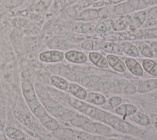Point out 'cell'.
I'll return each mask as SVG.
<instances>
[{"label": "cell", "instance_id": "6da1fadb", "mask_svg": "<svg viewBox=\"0 0 157 140\" xmlns=\"http://www.w3.org/2000/svg\"><path fill=\"white\" fill-rule=\"evenodd\" d=\"M69 103L70 105L75 109L86 115L90 116L94 119L100 120L101 122L111 126L117 131L126 133L130 128L131 124L129 123L123 121L120 118L107 112L104 111L71 97L69 98Z\"/></svg>", "mask_w": 157, "mask_h": 140}, {"label": "cell", "instance_id": "7a4b0ae2", "mask_svg": "<svg viewBox=\"0 0 157 140\" xmlns=\"http://www.w3.org/2000/svg\"><path fill=\"white\" fill-rule=\"evenodd\" d=\"M81 128L86 131L101 136H112L113 133L112 129L109 126L99 122H91L90 120L84 123Z\"/></svg>", "mask_w": 157, "mask_h": 140}, {"label": "cell", "instance_id": "3957f363", "mask_svg": "<svg viewBox=\"0 0 157 140\" xmlns=\"http://www.w3.org/2000/svg\"><path fill=\"white\" fill-rule=\"evenodd\" d=\"M39 57L40 60L45 63H56L62 61L64 55L59 50H52L41 52Z\"/></svg>", "mask_w": 157, "mask_h": 140}, {"label": "cell", "instance_id": "277c9868", "mask_svg": "<svg viewBox=\"0 0 157 140\" xmlns=\"http://www.w3.org/2000/svg\"><path fill=\"white\" fill-rule=\"evenodd\" d=\"M22 93L27 104L37 99L32 84L28 80H25L21 84Z\"/></svg>", "mask_w": 157, "mask_h": 140}, {"label": "cell", "instance_id": "5b68a950", "mask_svg": "<svg viewBox=\"0 0 157 140\" xmlns=\"http://www.w3.org/2000/svg\"><path fill=\"white\" fill-rule=\"evenodd\" d=\"M147 12L145 10H140L137 12L133 18H132L131 22L129 26V29L131 31H134L139 28L144 23L147 19Z\"/></svg>", "mask_w": 157, "mask_h": 140}, {"label": "cell", "instance_id": "8992f818", "mask_svg": "<svg viewBox=\"0 0 157 140\" xmlns=\"http://www.w3.org/2000/svg\"><path fill=\"white\" fill-rule=\"evenodd\" d=\"M124 64L129 71L134 76H142L144 74V70L140 64L132 57H127L125 59Z\"/></svg>", "mask_w": 157, "mask_h": 140}, {"label": "cell", "instance_id": "52a82bcc", "mask_svg": "<svg viewBox=\"0 0 157 140\" xmlns=\"http://www.w3.org/2000/svg\"><path fill=\"white\" fill-rule=\"evenodd\" d=\"M64 57L69 61L77 64H82L87 61V56L85 53L74 50L66 52Z\"/></svg>", "mask_w": 157, "mask_h": 140}, {"label": "cell", "instance_id": "ba28073f", "mask_svg": "<svg viewBox=\"0 0 157 140\" xmlns=\"http://www.w3.org/2000/svg\"><path fill=\"white\" fill-rule=\"evenodd\" d=\"M108 64L115 71L119 72H124L126 67L123 61H122L117 55L113 54H109L106 56Z\"/></svg>", "mask_w": 157, "mask_h": 140}, {"label": "cell", "instance_id": "9c48e42d", "mask_svg": "<svg viewBox=\"0 0 157 140\" xmlns=\"http://www.w3.org/2000/svg\"><path fill=\"white\" fill-rule=\"evenodd\" d=\"M157 89V79H149L142 81L138 85L137 91L140 93H145Z\"/></svg>", "mask_w": 157, "mask_h": 140}, {"label": "cell", "instance_id": "30bf717a", "mask_svg": "<svg viewBox=\"0 0 157 140\" xmlns=\"http://www.w3.org/2000/svg\"><path fill=\"white\" fill-rule=\"evenodd\" d=\"M137 111V108L131 104H121L115 108V112L123 117L132 115Z\"/></svg>", "mask_w": 157, "mask_h": 140}, {"label": "cell", "instance_id": "8fae6325", "mask_svg": "<svg viewBox=\"0 0 157 140\" xmlns=\"http://www.w3.org/2000/svg\"><path fill=\"white\" fill-rule=\"evenodd\" d=\"M53 135L61 140H71L74 136V131L69 128L59 127L53 131Z\"/></svg>", "mask_w": 157, "mask_h": 140}, {"label": "cell", "instance_id": "7c38bea8", "mask_svg": "<svg viewBox=\"0 0 157 140\" xmlns=\"http://www.w3.org/2000/svg\"><path fill=\"white\" fill-rule=\"evenodd\" d=\"M47 45L48 48L53 50H66L69 47L68 42L63 39L53 38L47 42Z\"/></svg>", "mask_w": 157, "mask_h": 140}, {"label": "cell", "instance_id": "4fadbf2b", "mask_svg": "<svg viewBox=\"0 0 157 140\" xmlns=\"http://www.w3.org/2000/svg\"><path fill=\"white\" fill-rule=\"evenodd\" d=\"M132 20V17L129 15H121L117 20H115V25L113 29L115 31H120L124 30L127 27H129Z\"/></svg>", "mask_w": 157, "mask_h": 140}, {"label": "cell", "instance_id": "5bb4252c", "mask_svg": "<svg viewBox=\"0 0 157 140\" xmlns=\"http://www.w3.org/2000/svg\"><path fill=\"white\" fill-rule=\"evenodd\" d=\"M69 90L70 92L77 98L80 100H85L87 97V92L84 88L75 83L69 84Z\"/></svg>", "mask_w": 157, "mask_h": 140}, {"label": "cell", "instance_id": "9a60e30c", "mask_svg": "<svg viewBox=\"0 0 157 140\" xmlns=\"http://www.w3.org/2000/svg\"><path fill=\"white\" fill-rule=\"evenodd\" d=\"M119 44L123 52L125 53L131 57H137L139 55L140 52L138 49L133 44L129 42L123 41L119 43Z\"/></svg>", "mask_w": 157, "mask_h": 140}, {"label": "cell", "instance_id": "2e32d148", "mask_svg": "<svg viewBox=\"0 0 157 140\" xmlns=\"http://www.w3.org/2000/svg\"><path fill=\"white\" fill-rule=\"evenodd\" d=\"M29 109L33 112V114L37 117L38 118L43 117L47 114V112L44 108V107L40 104L38 99L36 100L27 104Z\"/></svg>", "mask_w": 157, "mask_h": 140}, {"label": "cell", "instance_id": "e0dca14e", "mask_svg": "<svg viewBox=\"0 0 157 140\" xmlns=\"http://www.w3.org/2000/svg\"><path fill=\"white\" fill-rule=\"evenodd\" d=\"M39 119L45 128L52 131H55L59 127V124L56 122V120L52 118L51 116H50L48 114L43 117H39Z\"/></svg>", "mask_w": 157, "mask_h": 140}, {"label": "cell", "instance_id": "ac0fdd59", "mask_svg": "<svg viewBox=\"0 0 157 140\" xmlns=\"http://www.w3.org/2000/svg\"><path fill=\"white\" fill-rule=\"evenodd\" d=\"M78 20L84 21H93L99 18L98 9H88L82 11L78 15Z\"/></svg>", "mask_w": 157, "mask_h": 140}, {"label": "cell", "instance_id": "d6986e66", "mask_svg": "<svg viewBox=\"0 0 157 140\" xmlns=\"http://www.w3.org/2000/svg\"><path fill=\"white\" fill-rule=\"evenodd\" d=\"M86 100L93 104L98 106L103 105L107 101L105 97L103 95L95 92L88 93Z\"/></svg>", "mask_w": 157, "mask_h": 140}, {"label": "cell", "instance_id": "ffe728a7", "mask_svg": "<svg viewBox=\"0 0 157 140\" xmlns=\"http://www.w3.org/2000/svg\"><path fill=\"white\" fill-rule=\"evenodd\" d=\"M72 28L75 32L83 34L91 33L94 31V27L88 23H75L73 24Z\"/></svg>", "mask_w": 157, "mask_h": 140}, {"label": "cell", "instance_id": "44dd1931", "mask_svg": "<svg viewBox=\"0 0 157 140\" xmlns=\"http://www.w3.org/2000/svg\"><path fill=\"white\" fill-rule=\"evenodd\" d=\"M132 120L138 125L141 126H148L151 124L150 117L140 111H137L132 115Z\"/></svg>", "mask_w": 157, "mask_h": 140}, {"label": "cell", "instance_id": "7402d4cb", "mask_svg": "<svg viewBox=\"0 0 157 140\" xmlns=\"http://www.w3.org/2000/svg\"><path fill=\"white\" fill-rule=\"evenodd\" d=\"M50 80L52 84L58 89L62 90H66L69 88L68 82L62 77L53 75L50 77Z\"/></svg>", "mask_w": 157, "mask_h": 140}, {"label": "cell", "instance_id": "603a6c76", "mask_svg": "<svg viewBox=\"0 0 157 140\" xmlns=\"http://www.w3.org/2000/svg\"><path fill=\"white\" fill-rule=\"evenodd\" d=\"M144 69L150 74L157 76V63L150 58L144 59L142 63Z\"/></svg>", "mask_w": 157, "mask_h": 140}, {"label": "cell", "instance_id": "cb8c5ba5", "mask_svg": "<svg viewBox=\"0 0 157 140\" xmlns=\"http://www.w3.org/2000/svg\"><path fill=\"white\" fill-rule=\"evenodd\" d=\"M4 132L7 136L13 140H23L25 139V136L20 130L11 126H8L5 128Z\"/></svg>", "mask_w": 157, "mask_h": 140}, {"label": "cell", "instance_id": "d4e9b609", "mask_svg": "<svg viewBox=\"0 0 157 140\" xmlns=\"http://www.w3.org/2000/svg\"><path fill=\"white\" fill-rule=\"evenodd\" d=\"M135 45L143 56L147 58H152L155 56V53L152 49L147 44L142 42H136Z\"/></svg>", "mask_w": 157, "mask_h": 140}, {"label": "cell", "instance_id": "484cf974", "mask_svg": "<svg viewBox=\"0 0 157 140\" xmlns=\"http://www.w3.org/2000/svg\"><path fill=\"white\" fill-rule=\"evenodd\" d=\"M129 84L128 81L125 79H121L117 80L112 84L110 86V91L113 93H118L124 91L125 88Z\"/></svg>", "mask_w": 157, "mask_h": 140}, {"label": "cell", "instance_id": "4316f807", "mask_svg": "<svg viewBox=\"0 0 157 140\" xmlns=\"http://www.w3.org/2000/svg\"><path fill=\"white\" fill-rule=\"evenodd\" d=\"M98 14L99 18L102 19H107L115 15L113 10V6L100 8L99 9H98Z\"/></svg>", "mask_w": 157, "mask_h": 140}, {"label": "cell", "instance_id": "83f0119b", "mask_svg": "<svg viewBox=\"0 0 157 140\" xmlns=\"http://www.w3.org/2000/svg\"><path fill=\"white\" fill-rule=\"evenodd\" d=\"M157 18V5L155 7H152L148 10V13H147V19L145 20V26L153 25V23H155V21Z\"/></svg>", "mask_w": 157, "mask_h": 140}, {"label": "cell", "instance_id": "f1b7e54d", "mask_svg": "<svg viewBox=\"0 0 157 140\" xmlns=\"http://www.w3.org/2000/svg\"><path fill=\"white\" fill-rule=\"evenodd\" d=\"M123 99L120 96H114L110 97L109 100L105 103V104H107L106 106H102L103 108L105 109L107 108V106H109V109H113L118 106L122 103Z\"/></svg>", "mask_w": 157, "mask_h": 140}, {"label": "cell", "instance_id": "f546056e", "mask_svg": "<svg viewBox=\"0 0 157 140\" xmlns=\"http://www.w3.org/2000/svg\"><path fill=\"white\" fill-rule=\"evenodd\" d=\"M53 0H39L34 6V10L41 12L47 9L52 3Z\"/></svg>", "mask_w": 157, "mask_h": 140}, {"label": "cell", "instance_id": "4dcf8cb0", "mask_svg": "<svg viewBox=\"0 0 157 140\" xmlns=\"http://www.w3.org/2000/svg\"><path fill=\"white\" fill-rule=\"evenodd\" d=\"M22 0H2V4L8 10L19 7L23 4Z\"/></svg>", "mask_w": 157, "mask_h": 140}, {"label": "cell", "instance_id": "1f68e13d", "mask_svg": "<svg viewBox=\"0 0 157 140\" xmlns=\"http://www.w3.org/2000/svg\"><path fill=\"white\" fill-rule=\"evenodd\" d=\"M91 136L87 132L74 131V136L71 140H88Z\"/></svg>", "mask_w": 157, "mask_h": 140}, {"label": "cell", "instance_id": "d6a6232c", "mask_svg": "<svg viewBox=\"0 0 157 140\" xmlns=\"http://www.w3.org/2000/svg\"><path fill=\"white\" fill-rule=\"evenodd\" d=\"M94 31H96V33H98V34H103V33H105L107 31H108L103 21L99 23L94 27Z\"/></svg>", "mask_w": 157, "mask_h": 140}, {"label": "cell", "instance_id": "836d02e7", "mask_svg": "<svg viewBox=\"0 0 157 140\" xmlns=\"http://www.w3.org/2000/svg\"><path fill=\"white\" fill-rule=\"evenodd\" d=\"M113 42H104L102 44V49L107 52L109 53L110 54H112L113 52Z\"/></svg>", "mask_w": 157, "mask_h": 140}, {"label": "cell", "instance_id": "e575fe53", "mask_svg": "<svg viewBox=\"0 0 157 140\" xmlns=\"http://www.w3.org/2000/svg\"><path fill=\"white\" fill-rule=\"evenodd\" d=\"M96 66L101 68H106L108 67V62L107 61V59L104 56L101 55V56L99 58V59L98 60L97 63L95 64Z\"/></svg>", "mask_w": 157, "mask_h": 140}, {"label": "cell", "instance_id": "d590c367", "mask_svg": "<svg viewBox=\"0 0 157 140\" xmlns=\"http://www.w3.org/2000/svg\"><path fill=\"white\" fill-rule=\"evenodd\" d=\"M113 10L115 15H124V9H123V3H120L113 6Z\"/></svg>", "mask_w": 157, "mask_h": 140}, {"label": "cell", "instance_id": "8d00e7d4", "mask_svg": "<svg viewBox=\"0 0 157 140\" xmlns=\"http://www.w3.org/2000/svg\"><path fill=\"white\" fill-rule=\"evenodd\" d=\"M137 91V88L132 83H129L124 90V93L126 95H132Z\"/></svg>", "mask_w": 157, "mask_h": 140}, {"label": "cell", "instance_id": "74e56055", "mask_svg": "<svg viewBox=\"0 0 157 140\" xmlns=\"http://www.w3.org/2000/svg\"><path fill=\"white\" fill-rule=\"evenodd\" d=\"M101 55H102L98 52H92L89 53L88 56H89V58H90V60L91 61V62L92 63H93L94 64H96V63H97V61L99 59V58L101 56Z\"/></svg>", "mask_w": 157, "mask_h": 140}, {"label": "cell", "instance_id": "f35d334b", "mask_svg": "<svg viewBox=\"0 0 157 140\" xmlns=\"http://www.w3.org/2000/svg\"><path fill=\"white\" fill-rule=\"evenodd\" d=\"M81 47L86 50H93V40L88 39L83 41L81 44Z\"/></svg>", "mask_w": 157, "mask_h": 140}, {"label": "cell", "instance_id": "ab89813d", "mask_svg": "<svg viewBox=\"0 0 157 140\" xmlns=\"http://www.w3.org/2000/svg\"><path fill=\"white\" fill-rule=\"evenodd\" d=\"M103 22L104 23L107 31H109L112 29H113L114 25H115V20L113 19H105Z\"/></svg>", "mask_w": 157, "mask_h": 140}, {"label": "cell", "instance_id": "60d3db41", "mask_svg": "<svg viewBox=\"0 0 157 140\" xmlns=\"http://www.w3.org/2000/svg\"><path fill=\"white\" fill-rule=\"evenodd\" d=\"M102 42L99 40H93V50L97 51L102 49Z\"/></svg>", "mask_w": 157, "mask_h": 140}, {"label": "cell", "instance_id": "b9f144b4", "mask_svg": "<svg viewBox=\"0 0 157 140\" xmlns=\"http://www.w3.org/2000/svg\"><path fill=\"white\" fill-rule=\"evenodd\" d=\"M123 9H124V12L125 15L129 14L134 11V9L126 1L123 2Z\"/></svg>", "mask_w": 157, "mask_h": 140}, {"label": "cell", "instance_id": "7bdbcfd3", "mask_svg": "<svg viewBox=\"0 0 157 140\" xmlns=\"http://www.w3.org/2000/svg\"><path fill=\"white\" fill-rule=\"evenodd\" d=\"M123 51L120 47V45L118 43H114L113 44V49L112 54L113 55H122Z\"/></svg>", "mask_w": 157, "mask_h": 140}, {"label": "cell", "instance_id": "ee69618b", "mask_svg": "<svg viewBox=\"0 0 157 140\" xmlns=\"http://www.w3.org/2000/svg\"><path fill=\"white\" fill-rule=\"evenodd\" d=\"M150 119L151 123L153 125L155 128L157 130V114H151L150 115Z\"/></svg>", "mask_w": 157, "mask_h": 140}, {"label": "cell", "instance_id": "f6af8a7d", "mask_svg": "<svg viewBox=\"0 0 157 140\" xmlns=\"http://www.w3.org/2000/svg\"><path fill=\"white\" fill-rule=\"evenodd\" d=\"M148 7V4H146L145 2H144L142 0H139V2L137 4V9L136 10H142L145 9H146Z\"/></svg>", "mask_w": 157, "mask_h": 140}, {"label": "cell", "instance_id": "bcb514c9", "mask_svg": "<svg viewBox=\"0 0 157 140\" xmlns=\"http://www.w3.org/2000/svg\"><path fill=\"white\" fill-rule=\"evenodd\" d=\"M139 1V0H128L126 2L134 9V10H136Z\"/></svg>", "mask_w": 157, "mask_h": 140}, {"label": "cell", "instance_id": "7dc6e473", "mask_svg": "<svg viewBox=\"0 0 157 140\" xmlns=\"http://www.w3.org/2000/svg\"><path fill=\"white\" fill-rule=\"evenodd\" d=\"M149 45L152 49L153 52L157 55V41L149 42Z\"/></svg>", "mask_w": 157, "mask_h": 140}, {"label": "cell", "instance_id": "c3c4849f", "mask_svg": "<svg viewBox=\"0 0 157 140\" xmlns=\"http://www.w3.org/2000/svg\"><path fill=\"white\" fill-rule=\"evenodd\" d=\"M88 140H107V139L102 136H93V135H91V137Z\"/></svg>", "mask_w": 157, "mask_h": 140}, {"label": "cell", "instance_id": "681fc988", "mask_svg": "<svg viewBox=\"0 0 157 140\" xmlns=\"http://www.w3.org/2000/svg\"><path fill=\"white\" fill-rule=\"evenodd\" d=\"M0 140H7L4 130L0 128Z\"/></svg>", "mask_w": 157, "mask_h": 140}, {"label": "cell", "instance_id": "f907efd6", "mask_svg": "<svg viewBox=\"0 0 157 140\" xmlns=\"http://www.w3.org/2000/svg\"><path fill=\"white\" fill-rule=\"evenodd\" d=\"M7 12V9L1 4H0V16L6 14Z\"/></svg>", "mask_w": 157, "mask_h": 140}, {"label": "cell", "instance_id": "816d5d0a", "mask_svg": "<svg viewBox=\"0 0 157 140\" xmlns=\"http://www.w3.org/2000/svg\"><path fill=\"white\" fill-rule=\"evenodd\" d=\"M148 5H150V6L157 5V0H149Z\"/></svg>", "mask_w": 157, "mask_h": 140}, {"label": "cell", "instance_id": "f5cc1de1", "mask_svg": "<svg viewBox=\"0 0 157 140\" xmlns=\"http://www.w3.org/2000/svg\"><path fill=\"white\" fill-rule=\"evenodd\" d=\"M142 1H143L144 2H145L146 4H148V2H149V0H142Z\"/></svg>", "mask_w": 157, "mask_h": 140}, {"label": "cell", "instance_id": "db71d44e", "mask_svg": "<svg viewBox=\"0 0 157 140\" xmlns=\"http://www.w3.org/2000/svg\"><path fill=\"white\" fill-rule=\"evenodd\" d=\"M2 120H1V119H0V126H2Z\"/></svg>", "mask_w": 157, "mask_h": 140}, {"label": "cell", "instance_id": "11a10c76", "mask_svg": "<svg viewBox=\"0 0 157 140\" xmlns=\"http://www.w3.org/2000/svg\"><path fill=\"white\" fill-rule=\"evenodd\" d=\"M107 140H118V139H107Z\"/></svg>", "mask_w": 157, "mask_h": 140}, {"label": "cell", "instance_id": "9f6ffc18", "mask_svg": "<svg viewBox=\"0 0 157 140\" xmlns=\"http://www.w3.org/2000/svg\"><path fill=\"white\" fill-rule=\"evenodd\" d=\"M23 140H34V139H23Z\"/></svg>", "mask_w": 157, "mask_h": 140}, {"label": "cell", "instance_id": "6f0895ef", "mask_svg": "<svg viewBox=\"0 0 157 140\" xmlns=\"http://www.w3.org/2000/svg\"><path fill=\"white\" fill-rule=\"evenodd\" d=\"M157 23V18H156V21H155V23Z\"/></svg>", "mask_w": 157, "mask_h": 140}, {"label": "cell", "instance_id": "680465c9", "mask_svg": "<svg viewBox=\"0 0 157 140\" xmlns=\"http://www.w3.org/2000/svg\"><path fill=\"white\" fill-rule=\"evenodd\" d=\"M22 1L24 2V1H26V0H22Z\"/></svg>", "mask_w": 157, "mask_h": 140}]
</instances>
